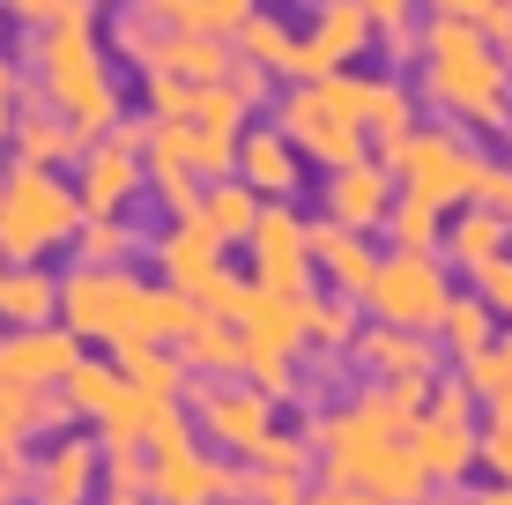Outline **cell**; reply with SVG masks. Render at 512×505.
<instances>
[{"instance_id":"34","label":"cell","mask_w":512,"mask_h":505,"mask_svg":"<svg viewBox=\"0 0 512 505\" xmlns=\"http://www.w3.org/2000/svg\"><path fill=\"white\" fill-rule=\"evenodd\" d=\"M67 246H75L82 268H119V260H134L141 238H134V223H127V216H82Z\"/></svg>"},{"instance_id":"20","label":"cell","mask_w":512,"mask_h":505,"mask_svg":"<svg viewBox=\"0 0 512 505\" xmlns=\"http://www.w3.org/2000/svg\"><path fill=\"white\" fill-rule=\"evenodd\" d=\"M349 357L364 364L372 379H431L438 372V335H423V327H357V342H349Z\"/></svg>"},{"instance_id":"3","label":"cell","mask_w":512,"mask_h":505,"mask_svg":"<svg viewBox=\"0 0 512 505\" xmlns=\"http://www.w3.org/2000/svg\"><path fill=\"white\" fill-rule=\"evenodd\" d=\"M193 312V298H179L171 283H141V275L119 260V268H67L60 275V327L97 342H171L179 320Z\"/></svg>"},{"instance_id":"9","label":"cell","mask_w":512,"mask_h":505,"mask_svg":"<svg viewBox=\"0 0 512 505\" xmlns=\"http://www.w3.org/2000/svg\"><path fill=\"white\" fill-rule=\"evenodd\" d=\"M186 402H193V424H201V439L216 446V454H238L260 439V431L275 424V394H260L253 379H186Z\"/></svg>"},{"instance_id":"2","label":"cell","mask_w":512,"mask_h":505,"mask_svg":"<svg viewBox=\"0 0 512 505\" xmlns=\"http://www.w3.org/2000/svg\"><path fill=\"white\" fill-rule=\"evenodd\" d=\"M38 97L67 127L90 142L119 119V82H112V60H104V38H97V0H60L52 23H38Z\"/></svg>"},{"instance_id":"15","label":"cell","mask_w":512,"mask_h":505,"mask_svg":"<svg viewBox=\"0 0 512 505\" xmlns=\"http://www.w3.org/2000/svg\"><path fill=\"white\" fill-rule=\"evenodd\" d=\"M394 171L372 164V156H357V164H334L327 171V194H320V216L342 223V231H386V208H394Z\"/></svg>"},{"instance_id":"46","label":"cell","mask_w":512,"mask_h":505,"mask_svg":"<svg viewBox=\"0 0 512 505\" xmlns=\"http://www.w3.org/2000/svg\"><path fill=\"white\" fill-rule=\"evenodd\" d=\"M15 112H23V75H15V60H0V149H8Z\"/></svg>"},{"instance_id":"30","label":"cell","mask_w":512,"mask_h":505,"mask_svg":"<svg viewBox=\"0 0 512 505\" xmlns=\"http://www.w3.org/2000/svg\"><path fill=\"white\" fill-rule=\"evenodd\" d=\"M253 216H260V194L238 179V171H231V179H208V186H201V208H193V223H208L223 246H245Z\"/></svg>"},{"instance_id":"43","label":"cell","mask_w":512,"mask_h":505,"mask_svg":"<svg viewBox=\"0 0 512 505\" xmlns=\"http://www.w3.org/2000/svg\"><path fill=\"white\" fill-rule=\"evenodd\" d=\"M468 201H483V208H505L512 216V164H475V179H468Z\"/></svg>"},{"instance_id":"49","label":"cell","mask_w":512,"mask_h":505,"mask_svg":"<svg viewBox=\"0 0 512 505\" xmlns=\"http://www.w3.org/2000/svg\"><path fill=\"white\" fill-rule=\"evenodd\" d=\"M0 8H8L15 23H52V8H60V0H0Z\"/></svg>"},{"instance_id":"33","label":"cell","mask_w":512,"mask_h":505,"mask_svg":"<svg viewBox=\"0 0 512 505\" xmlns=\"http://www.w3.org/2000/svg\"><path fill=\"white\" fill-rule=\"evenodd\" d=\"M357 298H342V290H334V298H305V350L312 357H349V342H357Z\"/></svg>"},{"instance_id":"18","label":"cell","mask_w":512,"mask_h":505,"mask_svg":"<svg viewBox=\"0 0 512 505\" xmlns=\"http://www.w3.org/2000/svg\"><path fill=\"white\" fill-rule=\"evenodd\" d=\"M156 268H164V283L179 290V298H193V305L231 275V268H223V238L208 231V223H193V216L171 223V231L156 238Z\"/></svg>"},{"instance_id":"40","label":"cell","mask_w":512,"mask_h":505,"mask_svg":"<svg viewBox=\"0 0 512 505\" xmlns=\"http://www.w3.org/2000/svg\"><path fill=\"white\" fill-rule=\"evenodd\" d=\"M245 461H253V468H282V476H305V468H312V439H297V431H260V439L253 446H245Z\"/></svg>"},{"instance_id":"7","label":"cell","mask_w":512,"mask_h":505,"mask_svg":"<svg viewBox=\"0 0 512 505\" xmlns=\"http://www.w3.org/2000/svg\"><path fill=\"white\" fill-rule=\"evenodd\" d=\"M141 142H149V119L119 112L104 134H90L75 156V201L82 216H127L134 194L149 186V164H141Z\"/></svg>"},{"instance_id":"28","label":"cell","mask_w":512,"mask_h":505,"mask_svg":"<svg viewBox=\"0 0 512 505\" xmlns=\"http://www.w3.org/2000/svg\"><path fill=\"white\" fill-rule=\"evenodd\" d=\"M134 8H149L164 30H193V38H231L245 15L260 8V0H134Z\"/></svg>"},{"instance_id":"52","label":"cell","mask_w":512,"mask_h":505,"mask_svg":"<svg viewBox=\"0 0 512 505\" xmlns=\"http://www.w3.org/2000/svg\"><path fill=\"white\" fill-rule=\"evenodd\" d=\"M90 505H149V498H127V491H104V498H90Z\"/></svg>"},{"instance_id":"48","label":"cell","mask_w":512,"mask_h":505,"mask_svg":"<svg viewBox=\"0 0 512 505\" xmlns=\"http://www.w3.org/2000/svg\"><path fill=\"white\" fill-rule=\"evenodd\" d=\"M364 15H372V30H401L416 15V0H364Z\"/></svg>"},{"instance_id":"1","label":"cell","mask_w":512,"mask_h":505,"mask_svg":"<svg viewBox=\"0 0 512 505\" xmlns=\"http://www.w3.org/2000/svg\"><path fill=\"white\" fill-rule=\"evenodd\" d=\"M416 60L431 112H446L453 127H505L512 60L498 52V38H483L475 23H453V15H431V30H416Z\"/></svg>"},{"instance_id":"19","label":"cell","mask_w":512,"mask_h":505,"mask_svg":"<svg viewBox=\"0 0 512 505\" xmlns=\"http://www.w3.org/2000/svg\"><path fill=\"white\" fill-rule=\"evenodd\" d=\"M409 454L423 461V476L438 483H468L475 468H483V454H475V416H446V409H423L409 424Z\"/></svg>"},{"instance_id":"24","label":"cell","mask_w":512,"mask_h":505,"mask_svg":"<svg viewBox=\"0 0 512 505\" xmlns=\"http://www.w3.org/2000/svg\"><path fill=\"white\" fill-rule=\"evenodd\" d=\"M505 238H512V216L505 208H483V201H461L446 216V231H438V246H446V260L461 275H475L483 260H498L505 253Z\"/></svg>"},{"instance_id":"12","label":"cell","mask_w":512,"mask_h":505,"mask_svg":"<svg viewBox=\"0 0 512 505\" xmlns=\"http://www.w3.org/2000/svg\"><path fill=\"white\" fill-rule=\"evenodd\" d=\"M372 38H379V30H372V15H364V0H320V8H312V30H297L282 75H297V82L334 75V67L364 60V52H372Z\"/></svg>"},{"instance_id":"11","label":"cell","mask_w":512,"mask_h":505,"mask_svg":"<svg viewBox=\"0 0 512 505\" xmlns=\"http://www.w3.org/2000/svg\"><path fill=\"white\" fill-rule=\"evenodd\" d=\"M282 134H290L297 142V156H312V164H357L364 156V142H372V134L357 127V119L342 112V104L327 97V82L312 75V82H297L290 97H282Z\"/></svg>"},{"instance_id":"6","label":"cell","mask_w":512,"mask_h":505,"mask_svg":"<svg viewBox=\"0 0 512 505\" xmlns=\"http://www.w3.org/2000/svg\"><path fill=\"white\" fill-rule=\"evenodd\" d=\"M238 468L208 439H193L186 416H171L149 439V505H231Z\"/></svg>"},{"instance_id":"44","label":"cell","mask_w":512,"mask_h":505,"mask_svg":"<svg viewBox=\"0 0 512 505\" xmlns=\"http://www.w3.org/2000/svg\"><path fill=\"white\" fill-rule=\"evenodd\" d=\"M475 290H483V305H490V312H505V320H512V253L483 260V268H475Z\"/></svg>"},{"instance_id":"55","label":"cell","mask_w":512,"mask_h":505,"mask_svg":"<svg viewBox=\"0 0 512 505\" xmlns=\"http://www.w3.org/2000/svg\"><path fill=\"white\" fill-rule=\"evenodd\" d=\"M0 260H8V253H0Z\"/></svg>"},{"instance_id":"39","label":"cell","mask_w":512,"mask_h":505,"mask_svg":"<svg viewBox=\"0 0 512 505\" xmlns=\"http://www.w3.org/2000/svg\"><path fill=\"white\" fill-rule=\"evenodd\" d=\"M245 112H253V97H245L231 75H223V82H201V90H193V119H201V127L245 134Z\"/></svg>"},{"instance_id":"37","label":"cell","mask_w":512,"mask_h":505,"mask_svg":"<svg viewBox=\"0 0 512 505\" xmlns=\"http://www.w3.org/2000/svg\"><path fill=\"white\" fill-rule=\"evenodd\" d=\"M446 216H453V208H438V201H423V194H394V208H386V238H394V246L431 253L438 231H446Z\"/></svg>"},{"instance_id":"14","label":"cell","mask_w":512,"mask_h":505,"mask_svg":"<svg viewBox=\"0 0 512 505\" xmlns=\"http://www.w3.org/2000/svg\"><path fill=\"white\" fill-rule=\"evenodd\" d=\"M320 82H327V97L342 104V112L372 134V142H394V134L416 127L409 82H394V75H349V67H334V75H320Z\"/></svg>"},{"instance_id":"27","label":"cell","mask_w":512,"mask_h":505,"mask_svg":"<svg viewBox=\"0 0 512 505\" xmlns=\"http://www.w3.org/2000/svg\"><path fill=\"white\" fill-rule=\"evenodd\" d=\"M67 394L60 387H15V379H0V454L8 446H30V431L45 424H67Z\"/></svg>"},{"instance_id":"38","label":"cell","mask_w":512,"mask_h":505,"mask_svg":"<svg viewBox=\"0 0 512 505\" xmlns=\"http://www.w3.org/2000/svg\"><path fill=\"white\" fill-rule=\"evenodd\" d=\"M156 45H164V23H156L149 8H134V0H119V8H112V52L134 60V67H149Z\"/></svg>"},{"instance_id":"17","label":"cell","mask_w":512,"mask_h":505,"mask_svg":"<svg viewBox=\"0 0 512 505\" xmlns=\"http://www.w3.org/2000/svg\"><path fill=\"white\" fill-rule=\"evenodd\" d=\"M75 357H82V335L60 327V320L0 335V379H15V387H60V379L75 372Z\"/></svg>"},{"instance_id":"10","label":"cell","mask_w":512,"mask_h":505,"mask_svg":"<svg viewBox=\"0 0 512 505\" xmlns=\"http://www.w3.org/2000/svg\"><path fill=\"white\" fill-rule=\"evenodd\" d=\"M245 253H253L260 290H290V298L312 290V216H297L290 201H260L253 231H245Z\"/></svg>"},{"instance_id":"23","label":"cell","mask_w":512,"mask_h":505,"mask_svg":"<svg viewBox=\"0 0 512 505\" xmlns=\"http://www.w3.org/2000/svg\"><path fill=\"white\" fill-rule=\"evenodd\" d=\"M171 350H179V364L201 372V379H238V327L223 320V312H208V305H193L179 320Z\"/></svg>"},{"instance_id":"35","label":"cell","mask_w":512,"mask_h":505,"mask_svg":"<svg viewBox=\"0 0 512 505\" xmlns=\"http://www.w3.org/2000/svg\"><path fill=\"white\" fill-rule=\"evenodd\" d=\"M231 45H238V60H253V67H268V75H282V60H290L297 30L282 23V15H268V8H253V15H245V23L231 30Z\"/></svg>"},{"instance_id":"41","label":"cell","mask_w":512,"mask_h":505,"mask_svg":"<svg viewBox=\"0 0 512 505\" xmlns=\"http://www.w3.org/2000/svg\"><path fill=\"white\" fill-rule=\"evenodd\" d=\"M431 15H453V23H475L483 38H505V30H512V0H431Z\"/></svg>"},{"instance_id":"25","label":"cell","mask_w":512,"mask_h":505,"mask_svg":"<svg viewBox=\"0 0 512 505\" xmlns=\"http://www.w3.org/2000/svg\"><path fill=\"white\" fill-rule=\"evenodd\" d=\"M8 149H15V164H75V156H82V134L67 127L45 97L23 90V112H15V127H8Z\"/></svg>"},{"instance_id":"36","label":"cell","mask_w":512,"mask_h":505,"mask_svg":"<svg viewBox=\"0 0 512 505\" xmlns=\"http://www.w3.org/2000/svg\"><path fill=\"white\" fill-rule=\"evenodd\" d=\"M119 387H127V372H119V364H97V357H75V372L60 379L67 409H75V416H90V424H97L104 409H112V394H119Z\"/></svg>"},{"instance_id":"32","label":"cell","mask_w":512,"mask_h":505,"mask_svg":"<svg viewBox=\"0 0 512 505\" xmlns=\"http://www.w3.org/2000/svg\"><path fill=\"white\" fill-rule=\"evenodd\" d=\"M431 335H438V350H453V357H475L490 335H498V312L483 305V290H453Z\"/></svg>"},{"instance_id":"4","label":"cell","mask_w":512,"mask_h":505,"mask_svg":"<svg viewBox=\"0 0 512 505\" xmlns=\"http://www.w3.org/2000/svg\"><path fill=\"white\" fill-rule=\"evenodd\" d=\"M82 201L75 186L52 179V164H8L0 171V253L8 260H45L75 238Z\"/></svg>"},{"instance_id":"42","label":"cell","mask_w":512,"mask_h":505,"mask_svg":"<svg viewBox=\"0 0 512 505\" xmlns=\"http://www.w3.org/2000/svg\"><path fill=\"white\" fill-rule=\"evenodd\" d=\"M104 483L127 498H149V446H104Z\"/></svg>"},{"instance_id":"53","label":"cell","mask_w":512,"mask_h":505,"mask_svg":"<svg viewBox=\"0 0 512 505\" xmlns=\"http://www.w3.org/2000/svg\"><path fill=\"white\" fill-rule=\"evenodd\" d=\"M416 505H461V498H438V491H423V498H416Z\"/></svg>"},{"instance_id":"50","label":"cell","mask_w":512,"mask_h":505,"mask_svg":"<svg viewBox=\"0 0 512 505\" xmlns=\"http://www.w3.org/2000/svg\"><path fill=\"white\" fill-rule=\"evenodd\" d=\"M483 409H490V424H512V387H498V394H490Z\"/></svg>"},{"instance_id":"26","label":"cell","mask_w":512,"mask_h":505,"mask_svg":"<svg viewBox=\"0 0 512 505\" xmlns=\"http://www.w3.org/2000/svg\"><path fill=\"white\" fill-rule=\"evenodd\" d=\"M38 320H60V275H45L38 260H0V327Z\"/></svg>"},{"instance_id":"5","label":"cell","mask_w":512,"mask_h":505,"mask_svg":"<svg viewBox=\"0 0 512 505\" xmlns=\"http://www.w3.org/2000/svg\"><path fill=\"white\" fill-rule=\"evenodd\" d=\"M379 149H386L379 164L394 171L401 194H423L438 208H461L475 164H483V149H475L461 127H409V134H394V142H379Z\"/></svg>"},{"instance_id":"51","label":"cell","mask_w":512,"mask_h":505,"mask_svg":"<svg viewBox=\"0 0 512 505\" xmlns=\"http://www.w3.org/2000/svg\"><path fill=\"white\" fill-rule=\"evenodd\" d=\"M475 505H512V476H490V491L475 498Z\"/></svg>"},{"instance_id":"47","label":"cell","mask_w":512,"mask_h":505,"mask_svg":"<svg viewBox=\"0 0 512 505\" xmlns=\"http://www.w3.org/2000/svg\"><path fill=\"white\" fill-rule=\"evenodd\" d=\"M305 505H386V498L357 491V483H320V491H305Z\"/></svg>"},{"instance_id":"8","label":"cell","mask_w":512,"mask_h":505,"mask_svg":"<svg viewBox=\"0 0 512 505\" xmlns=\"http://www.w3.org/2000/svg\"><path fill=\"white\" fill-rule=\"evenodd\" d=\"M453 298V275H446V260L431 253H416V246H394V253H379V268H372V290H364V312L386 327H423L431 335L438 327V312H446Z\"/></svg>"},{"instance_id":"16","label":"cell","mask_w":512,"mask_h":505,"mask_svg":"<svg viewBox=\"0 0 512 505\" xmlns=\"http://www.w3.org/2000/svg\"><path fill=\"white\" fill-rule=\"evenodd\" d=\"M104 483V439H52L30 461V505H90Z\"/></svg>"},{"instance_id":"13","label":"cell","mask_w":512,"mask_h":505,"mask_svg":"<svg viewBox=\"0 0 512 505\" xmlns=\"http://www.w3.org/2000/svg\"><path fill=\"white\" fill-rule=\"evenodd\" d=\"M149 171H186V179H231L238 171V134L201 127V119H149V142H141Z\"/></svg>"},{"instance_id":"54","label":"cell","mask_w":512,"mask_h":505,"mask_svg":"<svg viewBox=\"0 0 512 505\" xmlns=\"http://www.w3.org/2000/svg\"><path fill=\"white\" fill-rule=\"evenodd\" d=\"M498 134H505V149H512V112H505V127H498Z\"/></svg>"},{"instance_id":"22","label":"cell","mask_w":512,"mask_h":505,"mask_svg":"<svg viewBox=\"0 0 512 505\" xmlns=\"http://www.w3.org/2000/svg\"><path fill=\"white\" fill-rule=\"evenodd\" d=\"M312 268L327 275L342 298H357L364 305V290H372V268H379V253H372V238L364 231H342V223H312Z\"/></svg>"},{"instance_id":"21","label":"cell","mask_w":512,"mask_h":505,"mask_svg":"<svg viewBox=\"0 0 512 505\" xmlns=\"http://www.w3.org/2000/svg\"><path fill=\"white\" fill-rule=\"evenodd\" d=\"M238 179L253 186L260 201H290L297 179H305V164H297V142L282 127H253L238 134Z\"/></svg>"},{"instance_id":"45","label":"cell","mask_w":512,"mask_h":505,"mask_svg":"<svg viewBox=\"0 0 512 505\" xmlns=\"http://www.w3.org/2000/svg\"><path fill=\"white\" fill-rule=\"evenodd\" d=\"M30 461L38 454H23V446L0 454V505H30Z\"/></svg>"},{"instance_id":"31","label":"cell","mask_w":512,"mask_h":505,"mask_svg":"<svg viewBox=\"0 0 512 505\" xmlns=\"http://www.w3.org/2000/svg\"><path fill=\"white\" fill-rule=\"evenodd\" d=\"M112 364L134 379V387H149V394H164V402H186V364L179 350H164V342H112Z\"/></svg>"},{"instance_id":"29","label":"cell","mask_w":512,"mask_h":505,"mask_svg":"<svg viewBox=\"0 0 512 505\" xmlns=\"http://www.w3.org/2000/svg\"><path fill=\"white\" fill-rule=\"evenodd\" d=\"M164 75H186V82H223L231 75V38H193V30H164V45H156V60ZM141 67V75H149Z\"/></svg>"}]
</instances>
